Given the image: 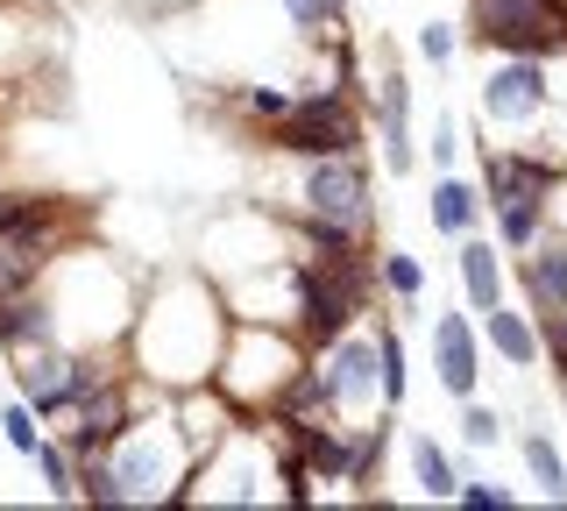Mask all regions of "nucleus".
Here are the masks:
<instances>
[{
    "label": "nucleus",
    "instance_id": "nucleus-1",
    "mask_svg": "<svg viewBox=\"0 0 567 511\" xmlns=\"http://www.w3.org/2000/svg\"><path fill=\"white\" fill-rule=\"evenodd\" d=\"M369 121H362V93L348 85H327V93H298V108L270 129V150L284 156H341V150H362Z\"/></svg>",
    "mask_w": 567,
    "mask_h": 511
},
{
    "label": "nucleus",
    "instance_id": "nucleus-16",
    "mask_svg": "<svg viewBox=\"0 0 567 511\" xmlns=\"http://www.w3.org/2000/svg\"><path fill=\"white\" fill-rule=\"evenodd\" d=\"M377 277H383V292L398 298V306H419V298H425V263H419L412 249H390V256H377Z\"/></svg>",
    "mask_w": 567,
    "mask_h": 511
},
{
    "label": "nucleus",
    "instance_id": "nucleus-18",
    "mask_svg": "<svg viewBox=\"0 0 567 511\" xmlns=\"http://www.w3.org/2000/svg\"><path fill=\"white\" fill-rule=\"evenodd\" d=\"M0 427H8V448L35 462V448H43V412H35V405L22 398V405H8V412H0Z\"/></svg>",
    "mask_w": 567,
    "mask_h": 511
},
{
    "label": "nucleus",
    "instance_id": "nucleus-12",
    "mask_svg": "<svg viewBox=\"0 0 567 511\" xmlns=\"http://www.w3.org/2000/svg\"><path fill=\"white\" fill-rule=\"evenodd\" d=\"M461 298L468 313H489L504 306V242H483V235H461Z\"/></svg>",
    "mask_w": 567,
    "mask_h": 511
},
{
    "label": "nucleus",
    "instance_id": "nucleus-11",
    "mask_svg": "<svg viewBox=\"0 0 567 511\" xmlns=\"http://www.w3.org/2000/svg\"><path fill=\"white\" fill-rule=\"evenodd\" d=\"M483 341L496 348V356H504L511 369H539L546 362V341H539V313H518L504 298V306H489L483 313Z\"/></svg>",
    "mask_w": 567,
    "mask_h": 511
},
{
    "label": "nucleus",
    "instance_id": "nucleus-25",
    "mask_svg": "<svg viewBox=\"0 0 567 511\" xmlns=\"http://www.w3.org/2000/svg\"><path fill=\"white\" fill-rule=\"evenodd\" d=\"M341 8H348V0H341Z\"/></svg>",
    "mask_w": 567,
    "mask_h": 511
},
{
    "label": "nucleus",
    "instance_id": "nucleus-15",
    "mask_svg": "<svg viewBox=\"0 0 567 511\" xmlns=\"http://www.w3.org/2000/svg\"><path fill=\"white\" fill-rule=\"evenodd\" d=\"M35 469H43V490L50 498H85V483H79V448H58V440H43V448H35Z\"/></svg>",
    "mask_w": 567,
    "mask_h": 511
},
{
    "label": "nucleus",
    "instance_id": "nucleus-23",
    "mask_svg": "<svg viewBox=\"0 0 567 511\" xmlns=\"http://www.w3.org/2000/svg\"><path fill=\"white\" fill-rule=\"evenodd\" d=\"M454 504H468V511H518V490H504V483H483V476H468Z\"/></svg>",
    "mask_w": 567,
    "mask_h": 511
},
{
    "label": "nucleus",
    "instance_id": "nucleus-19",
    "mask_svg": "<svg viewBox=\"0 0 567 511\" xmlns=\"http://www.w3.org/2000/svg\"><path fill=\"white\" fill-rule=\"evenodd\" d=\"M377 341H383V405H404V391H412V377H404V341H398V327H377Z\"/></svg>",
    "mask_w": 567,
    "mask_h": 511
},
{
    "label": "nucleus",
    "instance_id": "nucleus-5",
    "mask_svg": "<svg viewBox=\"0 0 567 511\" xmlns=\"http://www.w3.org/2000/svg\"><path fill=\"white\" fill-rule=\"evenodd\" d=\"M319 384H327V405L333 412H377L383 405V341H377V327H348L341 341H327L319 348Z\"/></svg>",
    "mask_w": 567,
    "mask_h": 511
},
{
    "label": "nucleus",
    "instance_id": "nucleus-6",
    "mask_svg": "<svg viewBox=\"0 0 567 511\" xmlns=\"http://www.w3.org/2000/svg\"><path fill=\"white\" fill-rule=\"evenodd\" d=\"M100 369H114L106 356H71V348H35V356H14V384H22V398L35 405L43 419H58V412H71V405L85 398V384L100 377Z\"/></svg>",
    "mask_w": 567,
    "mask_h": 511
},
{
    "label": "nucleus",
    "instance_id": "nucleus-22",
    "mask_svg": "<svg viewBox=\"0 0 567 511\" xmlns=\"http://www.w3.org/2000/svg\"><path fill=\"white\" fill-rule=\"evenodd\" d=\"M454 50H461L454 22H419V58L433 64V72H447V64H454Z\"/></svg>",
    "mask_w": 567,
    "mask_h": 511
},
{
    "label": "nucleus",
    "instance_id": "nucleus-8",
    "mask_svg": "<svg viewBox=\"0 0 567 511\" xmlns=\"http://www.w3.org/2000/svg\"><path fill=\"white\" fill-rule=\"evenodd\" d=\"M369 93H377V135H383V164L398 171H419V135H412V79L398 72V64H390V72H377V85H369Z\"/></svg>",
    "mask_w": 567,
    "mask_h": 511
},
{
    "label": "nucleus",
    "instance_id": "nucleus-10",
    "mask_svg": "<svg viewBox=\"0 0 567 511\" xmlns=\"http://www.w3.org/2000/svg\"><path fill=\"white\" fill-rule=\"evenodd\" d=\"M483 192H475L461 171H440L433 178V192H425V221H433V235H447V242H461V235H475L483 227Z\"/></svg>",
    "mask_w": 567,
    "mask_h": 511
},
{
    "label": "nucleus",
    "instance_id": "nucleus-2",
    "mask_svg": "<svg viewBox=\"0 0 567 511\" xmlns=\"http://www.w3.org/2000/svg\"><path fill=\"white\" fill-rule=\"evenodd\" d=\"M298 200H306V221H333V227H348V235H362V242H369V227H377V185H369V171H362V150L306 156Z\"/></svg>",
    "mask_w": 567,
    "mask_h": 511
},
{
    "label": "nucleus",
    "instance_id": "nucleus-4",
    "mask_svg": "<svg viewBox=\"0 0 567 511\" xmlns=\"http://www.w3.org/2000/svg\"><path fill=\"white\" fill-rule=\"evenodd\" d=\"M554 58H525V50H496V64H489V79H483V121L496 135H518L532 129L546 108H554V72H546Z\"/></svg>",
    "mask_w": 567,
    "mask_h": 511
},
{
    "label": "nucleus",
    "instance_id": "nucleus-21",
    "mask_svg": "<svg viewBox=\"0 0 567 511\" xmlns=\"http://www.w3.org/2000/svg\"><path fill=\"white\" fill-rule=\"evenodd\" d=\"M241 108L256 114V121H270V129H277V121L298 108V93H291V85H248V93H241Z\"/></svg>",
    "mask_w": 567,
    "mask_h": 511
},
{
    "label": "nucleus",
    "instance_id": "nucleus-17",
    "mask_svg": "<svg viewBox=\"0 0 567 511\" xmlns=\"http://www.w3.org/2000/svg\"><path fill=\"white\" fill-rule=\"evenodd\" d=\"M461 448H475V454L504 448V412H489L483 398H461Z\"/></svg>",
    "mask_w": 567,
    "mask_h": 511
},
{
    "label": "nucleus",
    "instance_id": "nucleus-24",
    "mask_svg": "<svg viewBox=\"0 0 567 511\" xmlns=\"http://www.w3.org/2000/svg\"><path fill=\"white\" fill-rule=\"evenodd\" d=\"M284 14L298 22V37H327V22L341 14V0H284Z\"/></svg>",
    "mask_w": 567,
    "mask_h": 511
},
{
    "label": "nucleus",
    "instance_id": "nucleus-20",
    "mask_svg": "<svg viewBox=\"0 0 567 511\" xmlns=\"http://www.w3.org/2000/svg\"><path fill=\"white\" fill-rule=\"evenodd\" d=\"M425 164H433V171H454L461 164V121H454V108L433 121V135H425Z\"/></svg>",
    "mask_w": 567,
    "mask_h": 511
},
{
    "label": "nucleus",
    "instance_id": "nucleus-9",
    "mask_svg": "<svg viewBox=\"0 0 567 511\" xmlns=\"http://www.w3.org/2000/svg\"><path fill=\"white\" fill-rule=\"evenodd\" d=\"M518 285L539 313H567V235H539L518 256Z\"/></svg>",
    "mask_w": 567,
    "mask_h": 511
},
{
    "label": "nucleus",
    "instance_id": "nucleus-14",
    "mask_svg": "<svg viewBox=\"0 0 567 511\" xmlns=\"http://www.w3.org/2000/svg\"><path fill=\"white\" fill-rule=\"evenodd\" d=\"M404 454H412L419 498H433V504H454V498H461V469H454V454L440 448L433 433H412V440H404Z\"/></svg>",
    "mask_w": 567,
    "mask_h": 511
},
{
    "label": "nucleus",
    "instance_id": "nucleus-7",
    "mask_svg": "<svg viewBox=\"0 0 567 511\" xmlns=\"http://www.w3.org/2000/svg\"><path fill=\"white\" fill-rule=\"evenodd\" d=\"M433 369H440V391L454 405L483 391V327L468 313H440L433 320Z\"/></svg>",
    "mask_w": 567,
    "mask_h": 511
},
{
    "label": "nucleus",
    "instance_id": "nucleus-13",
    "mask_svg": "<svg viewBox=\"0 0 567 511\" xmlns=\"http://www.w3.org/2000/svg\"><path fill=\"white\" fill-rule=\"evenodd\" d=\"M518 462H525L532 483H539L546 504H567V454L546 427H518Z\"/></svg>",
    "mask_w": 567,
    "mask_h": 511
},
{
    "label": "nucleus",
    "instance_id": "nucleus-3",
    "mask_svg": "<svg viewBox=\"0 0 567 511\" xmlns=\"http://www.w3.org/2000/svg\"><path fill=\"white\" fill-rule=\"evenodd\" d=\"M468 29L489 50L567 58V0H468Z\"/></svg>",
    "mask_w": 567,
    "mask_h": 511
}]
</instances>
